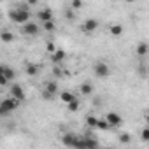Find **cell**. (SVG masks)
<instances>
[{
    "instance_id": "6da1fadb",
    "label": "cell",
    "mask_w": 149,
    "mask_h": 149,
    "mask_svg": "<svg viewBox=\"0 0 149 149\" xmlns=\"http://www.w3.org/2000/svg\"><path fill=\"white\" fill-rule=\"evenodd\" d=\"M30 16H32V14H30L26 4H19L16 9L9 11V19H11L13 23H16V25H25V23H28Z\"/></svg>"
},
{
    "instance_id": "7a4b0ae2",
    "label": "cell",
    "mask_w": 149,
    "mask_h": 149,
    "mask_svg": "<svg viewBox=\"0 0 149 149\" xmlns=\"http://www.w3.org/2000/svg\"><path fill=\"white\" fill-rule=\"evenodd\" d=\"M9 97L13 100H16V102H23L26 98V93H25L23 86H19L16 83H11V86H9Z\"/></svg>"
},
{
    "instance_id": "3957f363",
    "label": "cell",
    "mask_w": 149,
    "mask_h": 149,
    "mask_svg": "<svg viewBox=\"0 0 149 149\" xmlns=\"http://www.w3.org/2000/svg\"><path fill=\"white\" fill-rule=\"evenodd\" d=\"M18 105H19V102H16V100H13L11 97H7V98H4L2 102H0V107L4 109V112L9 116L13 111H16L18 109Z\"/></svg>"
},
{
    "instance_id": "277c9868",
    "label": "cell",
    "mask_w": 149,
    "mask_h": 149,
    "mask_svg": "<svg viewBox=\"0 0 149 149\" xmlns=\"http://www.w3.org/2000/svg\"><path fill=\"white\" fill-rule=\"evenodd\" d=\"M93 70H95V76H97V77H107L109 74H111V67H109L105 61H98V63H95Z\"/></svg>"
},
{
    "instance_id": "5b68a950",
    "label": "cell",
    "mask_w": 149,
    "mask_h": 149,
    "mask_svg": "<svg viewBox=\"0 0 149 149\" xmlns=\"http://www.w3.org/2000/svg\"><path fill=\"white\" fill-rule=\"evenodd\" d=\"M21 33H23V35H28V37L37 35V33H39V25H37V23L28 21V23L21 25Z\"/></svg>"
},
{
    "instance_id": "8992f818",
    "label": "cell",
    "mask_w": 149,
    "mask_h": 149,
    "mask_svg": "<svg viewBox=\"0 0 149 149\" xmlns=\"http://www.w3.org/2000/svg\"><path fill=\"white\" fill-rule=\"evenodd\" d=\"M105 121H107V125H109L111 128L123 125V118H121L119 114H116V112H107V114H105Z\"/></svg>"
},
{
    "instance_id": "52a82bcc",
    "label": "cell",
    "mask_w": 149,
    "mask_h": 149,
    "mask_svg": "<svg viewBox=\"0 0 149 149\" xmlns=\"http://www.w3.org/2000/svg\"><path fill=\"white\" fill-rule=\"evenodd\" d=\"M81 28H83V32H84V33H93V32L98 28V21H97V19H93V18H88V19L83 23V26H81Z\"/></svg>"
},
{
    "instance_id": "ba28073f",
    "label": "cell",
    "mask_w": 149,
    "mask_h": 149,
    "mask_svg": "<svg viewBox=\"0 0 149 149\" xmlns=\"http://www.w3.org/2000/svg\"><path fill=\"white\" fill-rule=\"evenodd\" d=\"M37 19H40L42 23H46V21H53V11L51 9H40L39 13H37Z\"/></svg>"
},
{
    "instance_id": "9c48e42d",
    "label": "cell",
    "mask_w": 149,
    "mask_h": 149,
    "mask_svg": "<svg viewBox=\"0 0 149 149\" xmlns=\"http://www.w3.org/2000/svg\"><path fill=\"white\" fill-rule=\"evenodd\" d=\"M60 100L65 104V105H68L70 102H74V100H77V97L74 95V93H70V91H61L60 93Z\"/></svg>"
},
{
    "instance_id": "30bf717a",
    "label": "cell",
    "mask_w": 149,
    "mask_h": 149,
    "mask_svg": "<svg viewBox=\"0 0 149 149\" xmlns=\"http://www.w3.org/2000/svg\"><path fill=\"white\" fill-rule=\"evenodd\" d=\"M65 56H67V54H65V51H63V49H56V51L51 54V61L58 65V63H61V61L65 60Z\"/></svg>"
},
{
    "instance_id": "8fae6325",
    "label": "cell",
    "mask_w": 149,
    "mask_h": 149,
    "mask_svg": "<svg viewBox=\"0 0 149 149\" xmlns=\"http://www.w3.org/2000/svg\"><path fill=\"white\" fill-rule=\"evenodd\" d=\"M83 140H84V147L86 149H98V140L95 139V137H83Z\"/></svg>"
},
{
    "instance_id": "7c38bea8",
    "label": "cell",
    "mask_w": 149,
    "mask_h": 149,
    "mask_svg": "<svg viewBox=\"0 0 149 149\" xmlns=\"http://www.w3.org/2000/svg\"><path fill=\"white\" fill-rule=\"evenodd\" d=\"M76 139H77V135H74V133H65V135L61 137V144L67 146V147H72L74 142H76Z\"/></svg>"
},
{
    "instance_id": "4fadbf2b",
    "label": "cell",
    "mask_w": 149,
    "mask_h": 149,
    "mask_svg": "<svg viewBox=\"0 0 149 149\" xmlns=\"http://www.w3.org/2000/svg\"><path fill=\"white\" fill-rule=\"evenodd\" d=\"M44 91H46V93H49V95L54 98V95L58 93V84H56L54 81H49V83H46V88H44Z\"/></svg>"
},
{
    "instance_id": "5bb4252c",
    "label": "cell",
    "mask_w": 149,
    "mask_h": 149,
    "mask_svg": "<svg viewBox=\"0 0 149 149\" xmlns=\"http://www.w3.org/2000/svg\"><path fill=\"white\" fill-rule=\"evenodd\" d=\"M4 77H6L7 83L11 84V83L16 79V72H14V68H11V67H4Z\"/></svg>"
},
{
    "instance_id": "9a60e30c",
    "label": "cell",
    "mask_w": 149,
    "mask_h": 149,
    "mask_svg": "<svg viewBox=\"0 0 149 149\" xmlns=\"http://www.w3.org/2000/svg\"><path fill=\"white\" fill-rule=\"evenodd\" d=\"M79 90H81V93H83V95H93V90H95V88H93V84H91L90 81H84V83L81 84V88H79Z\"/></svg>"
},
{
    "instance_id": "2e32d148",
    "label": "cell",
    "mask_w": 149,
    "mask_h": 149,
    "mask_svg": "<svg viewBox=\"0 0 149 149\" xmlns=\"http://www.w3.org/2000/svg\"><path fill=\"white\" fill-rule=\"evenodd\" d=\"M0 40L6 42V44H11V42H14V33H11L9 30H4L0 33Z\"/></svg>"
},
{
    "instance_id": "e0dca14e",
    "label": "cell",
    "mask_w": 149,
    "mask_h": 149,
    "mask_svg": "<svg viewBox=\"0 0 149 149\" xmlns=\"http://www.w3.org/2000/svg\"><path fill=\"white\" fill-rule=\"evenodd\" d=\"M25 70H26L28 76H37V74H39V65H35V63H26Z\"/></svg>"
},
{
    "instance_id": "ac0fdd59",
    "label": "cell",
    "mask_w": 149,
    "mask_h": 149,
    "mask_svg": "<svg viewBox=\"0 0 149 149\" xmlns=\"http://www.w3.org/2000/svg\"><path fill=\"white\" fill-rule=\"evenodd\" d=\"M109 32H111L114 37H119V35L123 33V26H121V25H112V26L109 28Z\"/></svg>"
},
{
    "instance_id": "d6986e66",
    "label": "cell",
    "mask_w": 149,
    "mask_h": 149,
    "mask_svg": "<svg viewBox=\"0 0 149 149\" xmlns=\"http://www.w3.org/2000/svg\"><path fill=\"white\" fill-rule=\"evenodd\" d=\"M79 107H81V102H79V98H77V100H74V102H70V104L67 105V109H68L70 112H76V111H79Z\"/></svg>"
},
{
    "instance_id": "ffe728a7",
    "label": "cell",
    "mask_w": 149,
    "mask_h": 149,
    "mask_svg": "<svg viewBox=\"0 0 149 149\" xmlns=\"http://www.w3.org/2000/svg\"><path fill=\"white\" fill-rule=\"evenodd\" d=\"M137 54H139V56H146V54H147V42H140V44H139Z\"/></svg>"
},
{
    "instance_id": "44dd1931",
    "label": "cell",
    "mask_w": 149,
    "mask_h": 149,
    "mask_svg": "<svg viewBox=\"0 0 149 149\" xmlns=\"http://www.w3.org/2000/svg\"><path fill=\"white\" fill-rule=\"evenodd\" d=\"M97 123H98V118H95L93 114H90V116L86 118V125H88L90 128H97Z\"/></svg>"
},
{
    "instance_id": "7402d4cb",
    "label": "cell",
    "mask_w": 149,
    "mask_h": 149,
    "mask_svg": "<svg viewBox=\"0 0 149 149\" xmlns=\"http://www.w3.org/2000/svg\"><path fill=\"white\" fill-rule=\"evenodd\" d=\"M72 149H86V147H84V140H83V137H77V139H76V142H74Z\"/></svg>"
},
{
    "instance_id": "603a6c76",
    "label": "cell",
    "mask_w": 149,
    "mask_h": 149,
    "mask_svg": "<svg viewBox=\"0 0 149 149\" xmlns=\"http://www.w3.org/2000/svg\"><path fill=\"white\" fill-rule=\"evenodd\" d=\"M42 28L46 32H53L56 28V25H54V21H46V23H42Z\"/></svg>"
},
{
    "instance_id": "cb8c5ba5",
    "label": "cell",
    "mask_w": 149,
    "mask_h": 149,
    "mask_svg": "<svg viewBox=\"0 0 149 149\" xmlns=\"http://www.w3.org/2000/svg\"><path fill=\"white\" fill-rule=\"evenodd\" d=\"M130 140H132L130 133H119V142L121 144H130Z\"/></svg>"
},
{
    "instance_id": "d4e9b609",
    "label": "cell",
    "mask_w": 149,
    "mask_h": 149,
    "mask_svg": "<svg viewBox=\"0 0 149 149\" xmlns=\"http://www.w3.org/2000/svg\"><path fill=\"white\" fill-rule=\"evenodd\" d=\"M97 128H100V130H111V126L107 125V121H105V119H98Z\"/></svg>"
},
{
    "instance_id": "484cf974",
    "label": "cell",
    "mask_w": 149,
    "mask_h": 149,
    "mask_svg": "<svg viewBox=\"0 0 149 149\" xmlns=\"http://www.w3.org/2000/svg\"><path fill=\"white\" fill-rule=\"evenodd\" d=\"M6 84H9V83L4 77V65H0V86H6Z\"/></svg>"
},
{
    "instance_id": "4316f807",
    "label": "cell",
    "mask_w": 149,
    "mask_h": 149,
    "mask_svg": "<svg viewBox=\"0 0 149 149\" xmlns=\"http://www.w3.org/2000/svg\"><path fill=\"white\" fill-rule=\"evenodd\" d=\"M46 51H47L49 54H53V53L56 51V47H54V44H53V42H47V44H46Z\"/></svg>"
},
{
    "instance_id": "83f0119b",
    "label": "cell",
    "mask_w": 149,
    "mask_h": 149,
    "mask_svg": "<svg viewBox=\"0 0 149 149\" xmlns=\"http://www.w3.org/2000/svg\"><path fill=\"white\" fill-rule=\"evenodd\" d=\"M140 137H142V142H147V140H149V128H144Z\"/></svg>"
},
{
    "instance_id": "f1b7e54d",
    "label": "cell",
    "mask_w": 149,
    "mask_h": 149,
    "mask_svg": "<svg viewBox=\"0 0 149 149\" xmlns=\"http://www.w3.org/2000/svg\"><path fill=\"white\" fill-rule=\"evenodd\" d=\"M53 72H54V76H56V77H60V76H63V68H61L60 65H56V67L53 68Z\"/></svg>"
},
{
    "instance_id": "f546056e",
    "label": "cell",
    "mask_w": 149,
    "mask_h": 149,
    "mask_svg": "<svg viewBox=\"0 0 149 149\" xmlns=\"http://www.w3.org/2000/svg\"><path fill=\"white\" fill-rule=\"evenodd\" d=\"M81 7H83L81 0H74V2H72V9H81Z\"/></svg>"
},
{
    "instance_id": "4dcf8cb0",
    "label": "cell",
    "mask_w": 149,
    "mask_h": 149,
    "mask_svg": "<svg viewBox=\"0 0 149 149\" xmlns=\"http://www.w3.org/2000/svg\"><path fill=\"white\" fill-rule=\"evenodd\" d=\"M65 16H67V19H70V21H72L74 18H76V16H74V11H70V9H68V11L65 13Z\"/></svg>"
},
{
    "instance_id": "1f68e13d",
    "label": "cell",
    "mask_w": 149,
    "mask_h": 149,
    "mask_svg": "<svg viewBox=\"0 0 149 149\" xmlns=\"http://www.w3.org/2000/svg\"><path fill=\"white\" fill-rule=\"evenodd\" d=\"M42 98H44V100H53V97H51L49 93H46V91H42Z\"/></svg>"
},
{
    "instance_id": "d6a6232c",
    "label": "cell",
    "mask_w": 149,
    "mask_h": 149,
    "mask_svg": "<svg viewBox=\"0 0 149 149\" xmlns=\"http://www.w3.org/2000/svg\"><path fill=\"white\" fill-rule=\"evenodd\" d=\"M4 116H7V114L4 112V109H2V107H0V118H4Z\"/></svg>"
},
{
    "instance_id": "836d02e7",
    "label": "cell",
    "mask_w": 149,
    "mask_h": 149,
    "mask_svg": "<svg viewBox=\"0 0 149 149\" xmlns=\"http://www.w3.org/2000/svg\"><path fill=\"white\" fill-rule=\"evenodd\" d=\"M105 149H112V147H105Z\"/></svg>"
}]
</instances>
